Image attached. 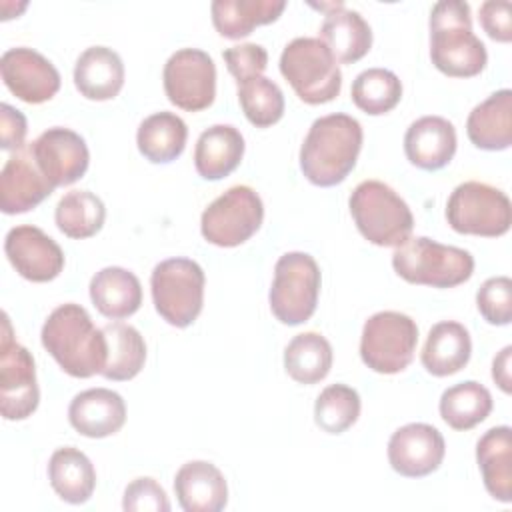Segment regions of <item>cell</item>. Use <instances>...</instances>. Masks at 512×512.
I'll list each match as a JSON object with an SVG mask.
<instances>
[{
    "label": "cell",
    "instance_id": "cell-4",
    "mask_svg": "<svg viewBox=\"0 0 512 512\" xmlns=\"http://www.w3.org/2000/svg\"><path fill=\"white\" fill-rule=\"evenodd\" d=\"M392 268L410 284L454 288L470 280L474 256L458 246L440 244L426 236H410L396 246Z\"/></svg>",
    "mask_w": 512,
    "mask_h": 512
},
{
    "label": "cell",
    "instance_id": "cell-32",
    "mask_svg": "<svg viewBox=\"0 0 512 512\" xmlns=\"http://www.w3.org/2000/svg\"><path fill=\"white\" fill-rule=\"evenodd\" d=\"M102 332L106 338V362L100 374L114 382L138 376L146 362V342L142 334L124 322L106 324Z\"/></svg>",
    "mask_w": 512,
    "mask_h": 512
},
{
    "label": "cell",
    "instance_id": "cell-3",
    "mask_svg": "<svg viewBox=\"0 0 512 512\" xmlns=\"http://www.w3.org/2000/svg\"><path fill=\"white\" fill-rule=\"evenodd\" d=\"M430 58L446 76H478L488 62L484 42L472 32L470 4L442 0L430 12Z\"/></svg>",
    "mask_w": 512,
    "mask_h": 512
},
{
    "label": "cell",
    "instance_id": "cell-22",
    "mask_svg": "<svg viewBox=\"0 0 512 512\" xmlns=\"http://www.w3.org/2000/svg\"><path fill=\"white\" fill-rule=\"evenodd\" d=\"M124 76L120 54L108 46L86 48L74 64L76 90L96 102L116 98L124 86Z\"/></svg>",
    "mask_w": 512,
    "mask_h": 512
},
{
    "label": "cell",
    "instance_id": "cell-42",
    "mask_svg": "<svg viewBox=\"0 0 512 512\" xmlns=\"http://www.w3.org/2000/svg\"><path fill=\"white\" fill-rule=\"evenodd\" d=\"M478 20L484 32L496 40L508 44L512 40V4L506 0H486L480 4Z\"/></svg>",
    "mask_w": 512,
    "mask_h": 512
},
{
    "label": "cell",
    "instance_id": "cell-25",
    "mask_svg": "<svg viewBox=\"0 0 512 512\" xmlns=\"http://www.w3.org/2000/svg\"><path fill=\"white\" fill-rule=\"evenodd\" d=\"M472 354V340L464 324L456 320H442L428 332L420 360L428 374L436 378L460 372Z\"/></svg>",
    "mask_w": 512,
    "mask_h": 512
},
{
    "label": "cell",
    "instance_id": "cell-28",
    "mask_svg": "<svg viewBox=\"0 0 512 512\" xmlns=\"http://www.w3.org/2000/svg\"><path fill=\"white\" fill-rule=\"evenodd\" d=\"M320 40L330 48L336 62L354 64L372 48V28L360 12L344 4L326 14L320 26Z\"/></svg>",
    "mask_w": 512,
    "mask_h": 512
},
{
    "label": "cell",
    "instance_id": "cell-6",
    "mask_svg": "<svg viewBox=\"0 0 512 512\" xmlns=\"http://www.w3.org/2000/svg\"><path fill=\"white\" fill-rule=\"evenodd\" d=\"M280 72L306 104L332 102L342 88L340 66L320 38L300 36L280 54Z\"/></svg>",
    "mask_w": 512,
    "mask_h": 512
},
{
    "label": "cell",
    "instance_id": "cell-38",
    "mask_svg": "<svg viewBox=\"0 0 512 512\" xmlns=\"http://www.w3.org/2000/svg\"><path fill=\"white\" fill-rule=\"evenodd\" d=\"M360 396L352 386L330 384L314 404V422L326 434L346 432L360 416Z\"/></svg>",
    "mask_w": 512,
    "mask_h": 512
},
{
    "label": "cell",
    "instance_id": "cell-1",
    "mask_svg": "<svg viewBox=\"0 0 512 512\" xmlns=\"http://www.w3.org/2000/svg\"><path fill=\"white\" fill-rule=\"evenodd\" d=\"M362 138L360 122L348 114L316 118L300 146V170L306 180L320 188L344 182L356 166Z\"/></svg>",
    "mask_w": 512,
    "mask_h": 512
},
{
    "label": "cell",
    "instance_id": "cell-30",
    "mask_svg": "<svg viewBox=\"0 0 512 512\" xmlns=\"http://www.w3.org/2000/svg\"><path fill=\"white\" fill-rule=\"evenodd\" d=\"M284 8V0H214L210 12L220 36L240 40L256 26L276 22Z\"/></svg>",
    "mask_w": 512,
    "mask_h": 512
},
{
    "label": "cell",
    "instance_id": "cell-19",
    "mask_svg": "<svg viewBox=\"0 0 512 512\" xmlns=\"http://www.w3.org/2000/svg\"><path fill=\"white\" fill-rule=\"evenodd\" d=\"M72 428L86 438H106L116 434L126 422V404L110 388H88L76 394L68 406Z\"/></svg>",
    "mask_w": 512,
    "mask_h": 512
},
{
    "label": "cell",
    "instance_id": "cell-18",
    "mask_svg": "<svg viewBox=\"0 0 512 512\" xmlns=\"http://www.w3.org/2000/svg\"><path fill=\"white\" fill-rule=\"evenodd\" d=\"M52 192L54 186L40 172L30 146H22L8 156L0 170V208L4 214H24Z\"/></svg>",
    "mask_w": 512,
    "mask_h": 512
},
{
    "label": "cell",
    "instance_id": "cell-9",
    "mask_svg": "<svg viewBox=\"0 0 512 512\" xmlns=\"http://www.w3.org/2000/svg\"><path fill=\"white\" fill-rule=\"evenodd\" d=\"M446 220L458 234L496 238L510 230L512 204L500 188L468 180L452 190L446 202Z\"/></svg>",
    "mask_w": 512,
    "mask_h": 512
},
{
    "label": "cell",
    "instance_id": "cell-11",
    "mask_svg": "<svg viewBox=\"0 0 512 512\" xmlns=\"http://www.w3.org/2000/svg\"><path fill=\"white\" fill-rule=\"evenodd\" d=\"M264 204L258 192L236 184L206 206L200 218V232L206 242L220 248H234L250 240L262 226Z\"/></svg>",
    "mask_w": 512,
    "mask_h": 512
},
{
    "label": "cell",
    "instance_id": "cell-34",
    "mask_svg": "<svg viewBox=\"0 0 512 512\" xmlns=\"http://www.w3.org/2000/svg\"><path fill=\"white\" fill-rule=\"evenodd\" d=\"M492 394L476 380H464L446 388L440 396V416L454 430H470L492 412Z\"/></svg>",
    "mask_w": 512,
    "mask_h": 512
},
{
    "label": "cell",
    "instance_id": "cell-40",
    "mask_svg": "<svg viewBox=\"0 0 512 512\" xmlns=\"http://www.w3.org/2000/svg\"><path fill=\"white\" fill-rule=\"evenodd\" d=\"M122 508L126 512H168L170 500L154 478L140 476L126 486Z\"/></svg>",
    "mask_w": 512,
    "mask_h": 512
},
{
    "label": "cell",
    "instance_id": "cell-17",
    "mask_svg": "<svg viewBox=\"0 0 512 512\" xmlns=\"http://www.w3.org/2000/svg\"><path fill=\"white\" fill-rule=\"evenodd\" d=\"M4 252L12 268L30 282H50L64 270L62 248L48 234L30 224L8 230Z\"/></svg>",
    "mask_w": 512,
    "mask_h": 512
},
{
    "label": "cell",
    "instance_id": "cell-2",
    "mask_svg": "<svg viewBox=\"0 0 512 512\" xmlns=\"http://www.w3.org/2000/svg\"><path fill=\"white\" fill-rule=\"evenodd\" d=\"M42 346L74 378L100 374L106 362V338L84 306L68 302L54 308L40 332Z\"/></svg>",
    "mask_w": 512,
    "mask_h": 512
},
{
    "label": "cell",
    "instance_id": "cell-21",
    "mask_svg": "<svg viewBox=\"0 0 512 512\" xmlns=\"http://www.w3.org/2000/svg\"><path fill=\"white\" fill-rule=\"evenodd\" d=\"M174 492L184 512H220L228 504L224 474L206 460H190L174 476Z\"/></svg>",
    "mask_w": 512,
    "mask_h": 512
},
{
    "label": "cell",
    "instance_id": "cell-7",
    "mask_svg": "<svg viewBox=\"0 0 512 512\" xmlns=\"http://www.w3.org/2000/svg\"><path fill=\"white\" fill-rule=\"evenodd\" d=\"M206 276L190 258H168L154 266L150 276L152 302L156 312L170 326H190L204 304Z\"/></svg>",
    "mask_w": 512,
    "mask_h": 512
},
{
    "label": "cell",
    "instance_id": "cell-24",
    "mask_svg": "<svg viewBox=\"0 0 512 512\" xmlns=\"http://www.w3.org/2000/svg\"><path fill=\"white\" fill-rule=\"evenodd\" d=\"M244 156V136L230 124L206 128L194 148V166L204 180H222L232 174Z\"/></svg>",
    "mask_w": 512,
    "mask_h": 512
},
{
    "label": "cell",
    "instance_id": "cell-20",
    "mask_svg": "<svg viewBox=\"0 0 512 512\" xmlns=\"http://www.w3.org/2000/svg\"><path fill=\"white\" fill-rule=\"evenodd\" d=\"M456 128L442 116H422L404 134V152L420 170H440L456 154Z\"/></svg>",
    "mask_w": 512,
    "mask_h": 512
},
{
    "label": "cell",
    "instance_id": "cell-26",
    "mask_svg": "<svg viewBox=\"0 0 512 512\" xmlns=\"http://www.w3.org/2000/svg\"><path fill=\"white\" fill-rule=\"evenodd\" d=\"M476 462L488 494L504 504L512 502V430L494 426L476 444Z\"/></svg>",
    "mask_w": 512,
    "mask_h": 512
},
{
    "label": "cell",
    "instance_id": "cell-43",
    "mask_svg": "<svg viewBox=\"0 0 512 512\" xmlns=\"http://www.w3.org/2000/svg\"><path fill=\"white\" fill-rule=\"evenodd\" d=\"M0 132H2V150H18L24 146L26 138V118L20 110L10 104L0 106Z\"/></svg>",
    "mask_w": 512,
    "mask_h": 512
},
{
    "label": "cell",
    "instance_id": "cell-37",
    "mask_svg": "<svg viewBox=\"0 0 512 512\" xmlns=\"http://www.w3.org/2000/svg\"><path fill=\"white\" fill-rule=\"evenodd\" d=\"M238 102L244 116L256 128L276 124L284 114V94L276 82L266 76H254L238 82Z\"/></svg>",
    "mask_w": 512,
    "mask_h": 512
},
{
    "label": "cell",
    "instance_id": "cell-27",
    "mask_svg": "<svg viewBox=\"0 0 512 512\" xmlns=\"http://www.w3.org/2000/svg\"><path fill=\"white\" fill-rule=\"evenodd\" d=\"M90 300L102 316L122 320L138 312L142 286L134 272L122 266H106L90 280Z\"/></svg>",
    "mask_w": 512,
    "mask_h": 512
},
{
    "label": "cell",
    "instance_id": "cell-8",
    "mask_svg": "<svg viewBox=\"0 0 512 512\" xmlns=\"http://www.w3.org/2000/svg\"><path fill=\"white\" fill-rule=\"evenodd\" d=\"M320 268L306 252H286L274 266L270 286V310L286 326H298L316 310L320 296Z\"/></svg>",
    "mask_w": 512,
    "mask_h": 512
},
{
    "label": "cell",
    "instance_id": "cell-29",
    "mask_svg": "<svg viewBox=\"0 0 512 512\" xmlns=\"http://www.w3.org/2000/svg\"><path fill=\"white\" fill-rule=\"evenodd\" d=\"M48 480L64 502L84 504L96 488V470L82 450L64 446L54 450L48 460Z\"/></svg>",
    "mask_w": 512,
    "mask_h": 512
},
{
    "label": "cell",
    "instance_id": "cell-33",
    "mask_svg": "<svg viewBox=\"0 0 512 512\" xmlns=\"http://www.w3.org/2000/svg\"><path fill=\"white\" fill-rule=\"evenodd\" d=\"M332 346L320 332L296 334L284 350L286 374L298 384H316L332 368Z\"/></svg>",
    "mask_w": 512,
    "mask_h": 512
},
{
    "label": "cell",
    "instance_id": "cell-15",
    "mask_svg": "<svg viewBox=\"0 0 512 512\" xmlns=\"http://www.w3.org/2000/svg\"><path fill=\"white\" fill-rule=\"evenodd\" d=\"M444 454V436L426 422L404 424L388 440V462L394 472L406 478H422L436 472Z\"/></svg>",
    "mask_w": 512,
    "mask_h": 512
},
{
    "label": "cell",
    "instance_id": "cell-35",
    "mask_svg": "<svg viewBox=\"0 0 512 512\" xmlns=\"http://www.w3.org/2000/svg\"><path fill=\"white\" fill-rule=\"evenodd\" d=\"M104 218V202L90 190L66 192L58 200L54 212L58 230L72 240H84L100 232V228L104 226Z\"/></svg>",
    "mask_w": 512,
    "mask_h": 512
},
{
    "label": "cell",
    "instance_id": "cell-36",
    "mask_svg": "<svg viewBox=\"0 0 512 512\" xmlns=\"http://www.w3.org/2000/svg\"><path fill=\"white\" fill-rule=\"evenodd\" d=\"M356 108L370 116H380L394 110L402 98L400 78L386 68L362 70L350 90Z\"/></svg>",
    "mask_w": 512,
    "mask_h": 512
},
{
    "label": "cell",
    "instance_id": "cell-12",
    "mask_svg": "<svg viewBox=\"0 0 512 512\" xmlns=\"http://www.w3.org/2000/svg\"><path fill=\"white\" fill-rule=\"evenodd\" d=\"M36 364L28 348L14 340L8 314H2L0 336V412L4 420H26L38 408Z\"/></svg>",
    "mask_w": 512,
    "mask_h": 512
},
{
    "label": "cell",
    "instance_id": "cell-23",
    "mask_svg": "<svg viewBox=\"0 0 512 512\" xmlns=\"http://www.w3.org/2000/svg\"><path fill=\"white\" fill-rule=\"evenodd\" d=\"M470 142L488 152H500L512 144V90L502 88L472 108L466 120Z\"/></svg>",
    "mask_w": 512,
    "mask_h": 512
},
{
    "label": "cell",
    "instance_id": "cell-16",
    "mask_svg": "<svg viewBox=\"0 0 512 512\" xmlns=\"http://www.w3.org/2000/svg\"><path fill=\"white\" fill-rule=\"evenodd\" d=\"M0 74L6 88L26 104H42L60 90V74L56 66L40 52L18 46L0 58Z\"/></svg>",
    "mask_w": 512,
    "mask_h": 512
},
{
    "label": "cell",
    "instance_id": "cell-14",
    "mask_svg": "<svg viewBox=\"0 0 512 512\" xmlns=\"http://www.w3.org/2000/svg\"><path fill=\"white\" fill-rule=\"evenodd\" d=\"M28 146L40 172L54 188L74 184L88 170V146L84 138L70 128H48Z\"/></svg>",
    "mask_w": 512,
    "mask_h": 512
},
{
    "label": "cell",
    "instance_id": "cell-39",
    "mask_svg": "<svg viewBox=\"0 0 512 512\" xmlns=\"http://www.w3.org/2000/svg\"><path fill=\"white\" fill-rule=\"evenodd\" d=\"M476 306L492 326H506L512 320V280L508 276L488 278L476 292Z\"/></svg>",
    "mask_w": 512,
    "mask_h": 512
},
{
    "label": "cell",
    "instance_id": "cell-41",
    "mask_svg": "<svg viewBox=\"0 0 512 512\" xmlns=\"http://www.w3.org/2000/svg\"><path fill=\"white\" fill-rule=\"evenodd\" d=\"M228 72L236 78V82H244L254 76H262L268 66V52L264 46L246 42L238 46H230L222 54Z\"/></svg>",
    "mask_w": 512,
    "mask_h": 512
},
{
    "label": "cell",
    "instance_id": "cell-31",
    "mask_svg": "<svg viewBox=\"0 0 512 512\" xmlns=\"http://www.w3.org/2000/svg\"><path fill=\"white\" fill-rule=\"evenodd\" d=\"M188 140L186 122L174 112H154L144 118L136 132L140 154L152 164H168L176 160Z\"/></svg>",
    "mask_w": 512,
    "mask_h": 512
},
{
    "label": "cell",
    "instance_id": "cell-13",
    "mask_svg": "<svg viewBox=\"0 0 512 512\" xmlns=\"http://www.w3.org/2000/svg\"><path fill=\"white\" fill-rule=\"evenodd\" d=\"M164 92L168 100L186 112L212 106L216 96V66L200 48H180L164 64Z\"/></svg>",
    "mask_w": 512,
    "mask_h": 512
},
{
    "label": "cell",
    "instance_id": "cell-10",
    "mask_svg": "<svg viewBox=\"0 0 512 512\" xmlns=\"http://www.w3.org/2000/svg\"><path fill=\"white\" fill-rule=\"evenodd\" d=\"M416 344V322L408 314L382 310L364 322L360 336V358L378 374H398L410 366Z\"/></svg>",
    "mask_w": 512,
    "mask_h": 512
},
{
    "label": "cell",
    "instance_id": "cell-44",
    "mask_svg": "<svg viewBox=\"0 0 512 512\" xmlns=\"http://www.w3.org/2000/svg\"><path fill=\"white\" fill-rule=\"evenodd\" d=\"M512 346H504L492 362V378L504 394L512 392Z\"/></svg>",
    "mask_w": 512,
    "mask_h": 512
},
{
    "label": "cell",
    "instance_id": "cell-5",
    "mask_svg": "<svg viewBox=\"0 0 512 512\" xmlns=\"http://www.w3.org/2000/svg\"><path fill=\"white\" fill-rule=\"evenodd\" d=\"M358 232L376 246H400L410 238L414 216L408 204L384 182H360L348 200Z\"/></svg>",
    "mask_w": 512,
    "mask_h": 512
}]
</instances>
